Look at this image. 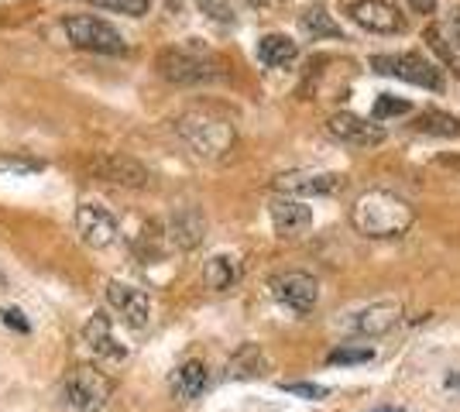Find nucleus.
<instances>
[{
    "label": "nucleus",
    "mask_w": 460,
    "mask_h": 412,
    "mask_svg": "<svg viewBox=\"0 0 460 412\" xmlns=\"http://www.w3.org/2000/svg\"><path fill=\"white\" fill-rule=\"evenodd\" d=\"M0 289H4V275H0Z\"/></svg>",
    "instance_id": "nucleus-35"
},
{
    "label": "nucleus",
    "mask_w": 460,
    "mask_h": 412,
    "mask_svg": "<svg viewBox=\"0 0 460 412\" xmlns=\"http://www.w3.org/2000/svg\"><path fill=\"white\" fill-rule=\"evenodd\" d=\"M326 135L333 137V141H341V145H354V148H375V145H382L385 141V127L378 120H367V118H358V114H333V118L326 120Z\"/></svg>",
    "instance_id": "nucleus-10"
},
{
    "label": "nucleus",
    "mask_w": 460,
    "mask_h": 412,
    "mask_svg": "<svg viewBox=\"0 0 460 412\" xmlns=\"http://www.w3.org/2000/svg\"><path fill=\"white\" fill-rule=\"evenodd\" d=\"M399 320H402V306H399V302H375V306H367L361 313H354L350 330H358V334H365V337H382V334H388Z\"/></svg>",
    "instance_id": "nucleus-16"
},
{
    "label": "nucleus",
    "mask_w": 460,
    "mask_h": 412,
    "mask_svg": "<svg viewBox=\"0 0 460 412\" xmlns=\"http://www.w3.org/2000/svg\"><path fill=\"white\" fill-rule=\"evenodd\" d=\"M409 7H412L416 14H433V7H437V0H409Z\"/></svg>",
    "instance_id": "nucleus-32"
},
{
    "label": "nucleus",
    "mask_w": 460,
    "mask_h": 412,
    "mask_svg": "<svg viewBox=\"0 0 460 412\" xmlns=\"http://www.w3.org/2000/svg\"><path fill=\"white\" fill-rule=\"evenodd\" d=\"M375 357V351L371 347H337V351H330V364H365V361H371Z\"/></svg>",
    "instance_id": "nucleus-26"
},
{
    "label": "nucleus",
    "mask_w": 460,
    "mask_h": 412,
    "mask_svg": "<svg viewBox=\"0 0 460 412\" xmlns=\"http://www.w3.org/2000/svg\"><path fill=\"white\" fill-rule=\"evenodd\" d=\"M282 392H288V395H303V399H323L326 395V389L323 385H309V381H282Z\"/></svg>",
    "instance_id": "nucleus-27"
},
{
    "label": "nucleus",
    "mask_w": 460,
    "mask_h": 412,
    "mask_svg": "<svg viewBox=\"0 0 460 412\" xmlns=\"http://www.w3.org/2000/svg\"><path fill=\"white\" fill-rule=\"evenodd\" d=\"M83 340H86V347H90L93 357H100V361L117 364V361H124V357H128V347H124V344H117L114 330H111V320H107L103 313H93V320L83 327Z\"/></svg>",
    "instance_id": "nucleus-15"
},
{
    "label": "nucleus",
    "mask_w": 460,
    "mask_h": 412,
    "mask_svg": "<svg viewBox=\"0 0 460 412\" xmlns=\"http://www.w3.org/2000/svg\"><path fill=\"white\" fill-rule=\"evenodd\" d=\"M114 395V381L93 364H76L62 381V399L73 412H100Z\"/></svg>",
    "instance_id": "nucleus-3"
},
{
    "label": "nucleus",
    "mask_w": 460,
    "mask_h": 412,
    "mask_svg": "<svg viewBox=\"0 0 460 412\" xmlns=\"http://www.w3.org/2000/svg\"><path fill=\"white\" fill-rule=\"evenodd\" d=\"M203 234H207V216L199 214L196 206H186V210H179L169 220V237H172L175 248H182V251H192L203 241Z\"/></svg>",
    "instance_id": "nucleus-17"
},
{
    "label": "nucleus",
    "mask_w": 460,
    "mask_h": 412,
    "mask_svg": "<svg viewBox=\"0 0 460 412\" xmlns=\"http://www.w3.org/2000/svg\"><path fill=\"white\" fill-rule=\"evenodd\" d=\"M107 302L120 313V320H124L131 330H145L148 320H152V302H148V295L141 293V289H135V285L111 282V285H107Z\"/></svg>",
    "instance_id": "nucleus-12"
},
{
    "label": "nucleus",
    "mask_w": 460,
    "mask_h": 412,
    "mask_svg": "<svg viewBox=\"0 0 460 412\" xmlns=\"http://www.w3.org/2000/svg\"><path fill=\"white\" fill-rule=\"evenodd\" d=\"M347 18L354 21L358 28L375 31V35H399L405 28V18L399 14L395 4L388 0H347Z\"/></svg>",
    "instance_id": "nucleus-8"
},
{
    "label": "nucleus",
    "mask_w": 460,
    "mask_h": 412,
    "mask_svg": "<svg viewBox=\"0 0 460 412\" xmlns=\"http://www.w3.org/2000/svg\"><path fill=\"white\" fill-rule=\"evenodd\" d=\"M275 189L282 197H330L341 189V176L337 172H313V169H299V172H282L275 179Z\"/></svg>",
    "instance_id": "nucleus-11"
},
{
    "label": "nucleus",
    "mask_w": 460,
    "mask_h": 412,
    "mask_svg": "<svg viewBox=\"0 0 460 412\" xmlns=\"http://www.w3.org/2000/svg\"><path fill=\"white\" fill-rule=\"evenodd\" d=\"M258 59L265 62L269 69H286L299 59V45L288 35H261L258 41Z\"/></svg>",
    "instance_id": "nucleus-18"
},
{
    "label": "nucleus",
    "mask_w": 460,
    "mask_h": 412,
    "mask_svg": "<svg viewBox=\"0 0 460 412\" xmlns=\"http://www.w3.org/2000/svg\"><path fill=\"white\" fill-rule=\"evenodd\" d=\"M207 381H210V374H207L203 361H186L172 374V389L179 399H199V395L207 392Z\"/></svg>",
    "instance_id": "nucleus-21"
},
{
    "label": "nucleus",
    "mask_w": 460,
    "mask_h": 412,
    "mask_svg": "<svg viewBox=\"0 0 460 412\" xmlns=\"http://www.w3.org/2000/svg\"><path fill=\"white\" fill-rule=\"evenodd\" d=\"M443 31H447V41L460 52V7H450L447 18H443Z\"/></svg>",
    "instance_id": "nucleus-28"
},
{
    "label": "nucleus",
    "mask_w": 460,
    "mask_h": 412,
    "mask_svg": "<svg viewBox=\"0 0 460 412\" xmlns=\"http://www.w3.org/2000/svg\"><path fill=\"white\" fill-rule=\"evenodd\" d=\"M271 293L292 313H313V306L320 299V285L306 272H282L271 278Z\"/></svg>",
    "instance_id": "nucleus-9"
},
{
    "label": "nucleus",
    "mask_w": 460,
    "mask_h": 412,
    "mask_svg": "<svg viewBox=\"0 0 460 412\" xmlns=\"http://www.w3.org/2000/svg\"><path fill=\"white\" fill-rule=\"evenodd\" d=\"M158 73L172 83H213L224 76V62L199 48H165L158 56Z\"/></svg>",
    "instance_id": "nucleus-4"
},
{
    "label": "nucleus",
    "mask_w": 460,
    "mask_h": 412,
    "mask_svg": "<svg viewBox=\"0 0 460 412\" xmlns=\"http://www.w3.org/2000/svg\"><path fill=\"white\" fill-rule=\"evenodd\" d=\"M199 7L210 14L213 11V18L217 21H234V11L227 7V0H199Z\"/></svg>",
    "instance_id": "nucleus-29"
},
{
    "label": "nucleus",
    "mask_w": 460,
    "mask_h": 412,
    "mask_svg": "<svg viewBox=\"0 0 460 412\" xmlns=\"http://www.w3.org/2000/svg\"><path fill=\"white\" fill-rule=\"evenodd\" d=\"M269 214H271V227H275L279 237H303L313 227V210L296 197H282L279 193L269 203Z\"/></svg>",
    "instance_id": "nucleus-13"
},
{
    "label": "nucleus",
    "mask_w": 460,
    "mask_h": 412,
    "mask_svg": "<svg viewBox=\"0 0 460 412\" xmlns=\"http://www.w3.org/2000/svg\"><path fill=\"white\" fill-rule=\"evenodd\" d=\"M420 135H440V137H460V118L443 114V110H426L412 124Z\"/></svg>",
    "instance_id": "nucleus-23"
},
{
    "label": "nucleus",
    "mask_w": 460,
    "mask_h": 412,
    "mask_svg": "<svg viewBox=\"0 0 460 412\" xmlns=\"http://www.w3.org/2000/svg\"><path fill=\"white\" fill-rule=\"evenodd\" d=\"M35 169H41L39 162H7V158H0V172H35Z\"/></svg>",
    "instance_id": "nucleus-30"
},
{
    "label": "nucleus",
    "mask_w": 460,
    "mask_h": 412,
    "mask_svg": "<svg viewBox=\"0 0 460 412\" xmlns=\"http://www.w3.org/2000/svg\"><path fill=\"white\" fill-rule=\"evenodd\" d=\"M4 323H7V327H14V330H21V334H28V320H24V313H21V310H4Z\"/></svg>",
    "instance_id": "nucleus-31"
},
{
    "label": "nucleus",
    "mask_w": 460,
    "mask_h": 412,
    "mask_svg": "<svg viewBox=\"0 0 460 412\" xmlns=\"http://www.w3.org/2000/svg\"><path fill=\"white\" fill-rule=\"evenodd\" d=\"M175 135L190 145L199 158H224L237 141V131L224 114L213 110H186L175 118Z\"/></svg>",
    "instance_id": "nucleus-2"
},
{
    "label": "nucleus",
    "mask_w": 460,
    "mask_h": 412,
    "mask_svg": "<svg viewBox=\"0 0 460 412\" xmlns=\"http://www.w3.org/2000/svg\"><path fill=\"white\" fill-rule=\"evenodd\" d=\"M299 28L306 31L309 39H344V28L333 21V14L326 11L323 4H309V7H303Z\"/></svg>",
    "instance_id": "nucleus-19"
},
{
    "label": "nucleus",
    "mask_w": 460,
    "mask_h": 412,
    "mask_svg": "<svg viewBox=\"0 0 460 412\" xmlns=\"http://www.w3.org/2000/svg\"><path fill=\"white\" fill-rule=\"evenodd\" d=\"M237 278H241V261L234 255H213L203 268V282L213 293H227L230 285H237Z\"/></svg>",
    "instance_id": "nucleus-20"
},
{
    "label": "nucleus",
    "mask_w": 460,
    "mask_h": 412,
    "mask_svg": "<svg viewBox=\"0 0 460 412\" xmlns=\"http://www.w3.org/2000/svg\"><path fill=\"white\" fill-rule=\"evenodd\" d=\"M265 368H269V361H265V354L258 351V344H244L230 357L227 374L230 378H258V374H265Z\"/></svg>",
    "instance_id": "nucleus-22"
},
{
    "label": "nucleus",
    "mask_w": 460,
    "mask_h": 412,
    "mask_svg": "<svg viewBox=\"0 0 460 412\" xmlns=\"http://www.w3.org/2000/svg\"><path fill=\"white\" fill-rule=\"evenodd\" d=\"M350 224H354L358 234L375 237V241L402 237L412 227V206L402 197L388 193V189H367V193L354 199Z\"/></svg>",
    "instance_id": "nucleus-1"
},
{
    "label": "nucleus",
    "mask_w": 460,
    "mask_h": 412,
    "mask_svg": "<svg viewBox=\"0 0 460 412\" xmlns=\"http://www.w3.org/2000/svg\"><path fill=\"white\" fill-rule=\"evenodd\" d=\"M412 110V103L402 97H392V93H382V97L375 100V110H371V120H388V118H402V114H409Z\"/></svg>",
    "instance_id": "nucleus-24"
},
{
    "label": "nucleus",
    "mask_w": 460,
    "mask_h": 412,
    "mask_svg": "<svg viewBox=\"0 0 460 412\" xmlns=\"http://www.w3.org/2000/svg\"><path fill=\"white\" fill-rule=\"evenodd\" d=\"M371 69L382 76H395L402 83L422 86V90H443V76L437 62H429L420 52H399V56H371Z\"/></svg>",
    "instance_id": "nucleus-5"
},
{
    "label": "nucleus",
    "mask_w": 460,
    "mask_h": 412,
    "mask_svg": "<svg viewBox=\"0 0 460 412\" xmlns=\"http://www.w3.org/2000/svg\"><path fill=\"white\" fill-rule=\"evenodd\" d=\"M96 7H107V11H120V14H131V18H141L148 14L152 0H93Z\"/></svg>",
    "instance_id": "nucleus-25"
},
{
    "label": "nucleus",
    "mask_w": 460,
    "mask_h": 412,
    "mask_svg": "<svg viewBox=\"0 0 460 412\" xmlns=\"http://www.w3.org/2000/svg\"><path fill=\"white\" fill-rule=\"evenodd\" d=\"M93 172L107 182H117V186H131V189H145L152 186V172L128 155H103L93 162Z\"/></svg>",
    "instance_id": "nucleus-14"
},
{
    "label": "nucleus",
    "mask_w": 460,
    "mask_h": 412,
    "mask_svg": "<svg viewBox=\"0 0 460 412\" xmlns=\"http://www.w3.org/2000/svg\"><path fill=\"white\" fill-rule=\"evenodd\" d=\"M251 7H269V4H275V0H248Z\"/></svg>",
    "instance_id": "nucleus-33"
},
{
    "label": "nucleus",
    "mask_w": 460,
    "mask_h": 412,
    "mask_svg": "<svg viewBox=\"0 0 460 412\" xmlns=\"http://www.w3.org/2000/svg\"><path fill=\"white\" fill-rule=\"evenodd\" d=\"M66 35L76 48H86V52H103V56H117L128 48L124 35L117 31L114 24L100 18H90V14H79V18L66 21Z\"/></svg>",
    "instance_id": "nucleus-6"
},
{
    "label": "nucleus",
    "mask_w": 460,
    "mask_h": 412,
    "mask_svg": "<svg viewBox=\"0 0 460 412\" xmlns=\"http://www.w3.org/2000/svg\"><path fill=\"white\" fill-rule=\"evenodd\" d=\"M375 412H402V409H392V406H382V409H375Z\"/></svg>",
    "instance_id": "nucleus-34"
},
{
    "label": "nucleus",
    "mask_w": 460,
    "mask_h": 412,
    "mask_svg": "<svg viewBox=\"0 0 460 412\" xmlns=\"http://www.w3.org/2000/svg\"><path fill=\"white\" fill-rule=\"evenodd\" d=\"M76 234L79 241L86 244V248H111L120 234V224H117V216L103 206V203H96V199H86V203H79L76 206Z\"/></svg>",
    "instance_id": "nucleus-7"
}]
</instances>
